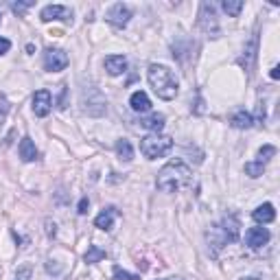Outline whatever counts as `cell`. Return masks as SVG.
Listing matches in <instances>:
<instances>
[{
    "label": "cell",
    "mask_w": 280,
    "mask_h": 280,
    "mask_svg": "<svg viewBox=\"0 0 280 280\" xmlns=\"http://www.w3.org/2000/svg\"><path fill=\"white\" fill-rule=\"evenodd\" d=\"M114 280H140V276L129 274V271H125L123 267L116 265V267H114Z\"/></svg>",
    "instance_id": "obj_26"
},
{
    "label": "cell",
    "mask_w": 280,
    "mask_h": 280,
    "mask_svg": "<svg viewBox=\"0 0 280 280\" xmlns=\"http://www.w3.org/2000/svg\"><path fill=\"white\" fill-rule=\"evenodd\" d=\"M252 219L256 223H271L276 219V210H274V204H261L259 208L252 212Z\"/></svg>",
    "instance_id": "obj_15"
},
{
    "label": "cell",
    "mask_w": 280,
    "mask_h": 280,
    "mask_svg": "<svg viewBox=\"0 0 280 280\" xmlns=\"http://www.w3.org/2000/svg\"><path fill=\"white\" fill-rule=\"evenodd\" d=\"M116 153H119V158L123 162H129V160H134V147H131L129 140H116Z\"/></svg>",
    "instance_id": "obj_19"
},
{
    "label": "cell",
    "mask_w": 280,
    "mask_h": 280,
    "mask_svg": "<svg viewBox=\"0 0 280 280\" xmlns=\"http://www.w3.org/2000/svg\"><path fill=\"white\" fill-rule=\"evenodd\" d=\"M230 123H232V127H237V129H249L254 125V119L249 112H245V109H239V112L232 116Z\"/></svg>",
    "instance_id": "obj_18"
},
{
    "label": "cell",
    "mask_w": 280,
    "mask_h": 280,
    "mask_svg": "<svg viewBox=\"0 0 280 280\" xmlns=\"http://www.w3.org/2000/svg\"><path fill=\"white\" fill-rule=\"evenodd\" d=\"M269 77H271V79H280V66H274V68H271Z\"/></svg>",
    "instance_id": "obj_33"
},
{
    "label": "cell",
    "mask_w": 280,
    "mask_h": 280,
    "mask_svg": "<svg viewBox=\"0 0 280 280\" xmlns=\"http://www.w3.org/2000/svg\"><path fill=\"white\" fill-rule=\"evenodd\" d=\"M241 280H259V278H254V276H249V278H241Z\"/></svg>",
    "instance_id": "obj_34"
},
{
    "label": "cell",
    "mask_w": 280,
    "mask_h": 280,
    "mask_svg": "<svg viewBox=\"0 0 280 280\" xmlns=\"http://www.w3.org/2000/svg\"><path fill=\"white\" fill-rule=\"evenodd\" d=\"M105 20L112 26H116V29H125L129 24V20H131V9L127 5H123V3H116V5H112L107 9Z\"/></svg>",
    "instance_id": "obj_6"
},
{
    "label": "cell",
    "mask_w": 280,
    "mask_h": 280,
    "mask_svg": "<svg viewBox=\"0 0 280 280\" xmlns=\"http://www.w3.org/2000/svg\"><path fill=\"white\" fill-rule=\"evenodd\" d=\"M60 109L66 107V86H62V97H60V105H57Z\"/></svg>",
    "instance_id": "obj_31"
},
{
    "label": "cell",
    "mask_w": 280,
    "mask_h": 280,
    "mask_svg": "<svg viewBox=\"0 0 280 280\" xmlns=\"http://www.w3.org/2000/svg\"><path fill=\"white\" fill-rule=\"evenodd\" d=\"M190 180H193L190 166L182 160H173V162H169V164L162 166L156 184H158V188L162 190V193H178L180 188L188 186Z\"/></svg>",
    "instance_id": "obj_1"
},
{
    "label": "cell",
    "mask_w": 280,
    "mask_h": 280,
    "mask_svg": "<svg viewBox=\"0 0 280 280\" xmlns=\"http://www.w3.org/2000/svg\"><path fill=\"white\" fill-rule=\"evenodd\" d=\"M31 276H33V267H31V265H22V267L16 269L13 280H31Z\"/></svg>",
    "instance_id": "obj_25"
},
{
    "label": "cell",
    "mask_w": 280,
    "mask_h": 280,
    "mask_svg": "<svg viewBox=\"0 0 280 280\" xmlns=\"http://www.w3.org/2000/svg\"><path fill=\"white\" fill-rule=\"evenodd\" d=\"M103 66H105V70L112 77H119V75H123V72L127 70V57H125V55H109V57H105Z\"/></svg>",
    "instance_id": "obj_12"
},
{
    "label": "cell",
    "mask_w": 280,
    "mask_h": 280,
    "mask_svg": "<svg viewBox=\"0 0 280 280\" xmlns=\"http://www.w3.org/2000/svg\"><path fill=\"white\" fill-rule=\"evenodd\" d=\"M42 22H53V20H64V22H72V11L64 5H48L44 7L40 13Z\"/></svg>",
    "instance_id": "obj_10"
},
{
    "label": "cell",
    "mask_w": 280,
    "mask_h": 280,
    "mask_svg": "<svg viewBox=\"0 0 280 280\" xmlns=\"http://www.w3.org/2000/svg\"><path fill=\"white\" fill-rule=\"evenodd\" d=\"M68 64L70 60L62 48H46V53H44V68L48 72H62Z\"/></svg>",
    "instance_id": "obj_7"
},
{
    "label": "cell",
    "mask_w": 280,
    "mask_h": 280,
    "mask_svg": "<svg viewBox=\"0 0 280 280\" xmlns=\"http://www.w3.org/2000/svg\"><path fill=\"white\" fill-rule=\"evenodd\" d=\"M200 29L206 35H210V38H219V33H221L219 20H217V7L208 3V0L202 3L200 7Z\"/></svg>",
    "instance_id": "obj_5"
},
{
    "label": "cell",
    "mask_w": 280,
    "mask_h": 280,
    "mask_svg": "<svg viewBox=\"0 0 280 280\" xmlns=\"http://www.w3.org/2000/svg\"><path fill=\"white\" fill-rule=\"evenodd\" d=\"M50 107H53V97H50L48 90H38L33 94V114L40 116V119H46L50 114Z\"/></svg>",
    "instance_id": "obj_9"
},
{
    "label": "cell",
    "mask_w": 280,
    "mask_h": 280,
    "mask_svg": "<svg viewBox=\"0 0 280 280\" xmlns=\"http://www.w3.org/2000/svg\"><path fill=\"white\" fill-rule=\"evenodd\" d=\"M103 259H105V249H101L99 245H90V247H88V252H86V256H83L86 263H99Z\"/></svg>",
    "instance_id": "obj_21"
},
{
    "label": "cell",
    "mask_w": 280,
    "mask_h": 280,
    "mask_svg": "<svg viewBox=\"0 0 280 280\" xmlns=\"http://www.w3.org/2000/svg\"><path fill=\"white\" fill-rule=\"evenodd\" d=\"M221 9H223L228 16L237 18L243 9V0H223V3H221Z\"/></svg>",
    "instance_id": "obj_20"
},
{
    "label": "cell",
    "mask_w": 280,
    "mask_h": 280,
    "mask_svg": "<svg viewBox=\"0 0 280 280\" xmlns=\"http://www.w3.org/2000/svg\"><path fill=\"white\" fill-rule=\"evenodd\" d=\"M129 105H131V109H134V112H138V114H147V112L151 109V99L147 97V92L136 90V92L129 97Z\"/></svg>",
    "instance_id": "obj_13"
},
{
    "label": "cell",
    "mask_w": 280,
    "mask_h": 280,
    "mask_svg": "<svg viewBox=\"0 0 280 280\" xmlns=\"http://www.w3.org/2000/svg\"><path fill=\"white\" fill-rule=\"evenodd\" d=\"M256 44H259V38L254 35V38L249 40L247 48H245V55H247V60H249V62H247V70L252 68V66H254V60H256Z\"/></svg>",
    "instance_id": "obj_23"
},
{
    "label": "cell",
    "mask_w": 280,
    "mask_h": 280,
    "mask_svg": "<svg viewBox=\"0 0 280 280\" xmlns=\"http://www.w3.org/2000/svg\"><path fill=\"white\" fill-rule=\"evenodd\" d=\"M116 215H119V212H116V208H114V206H109V208L101 210L99 215H97V219H94V226H97L99 230H112Z\"/></svg>",
    "instance_id": "obj_14"
},
{
    "label": "cell",
    "mask_w": 280,
    "mask_h": 280,
    "mask_svg": "<svg viewBox=\"0 0 280 280\" xmlns=\"http://www.w3.org/2000/svg\"><path fill=\"white\" fill-rule=\"evenodd\" d=\"M173 149V138L171 136H162V134H151L140 140V151L147 160H158L164 158L166 153H171Z\"/></svg>",
    "instance_id": "obj_3"
},
{
    "label": "cell",
    "mask_w": 280,
    "mask_h": 280,
    "mask_svg": "<svg viewBox=\"0 0 280 280\" xmlns=\"http://www.w3.org/2000/svg\"><path fill=\"white\" fill-rule=\"evenodd\" d=\"M269 239H271V234H269L267 228H249L245 232V243H247V247H252V249L267 245Z\"/></svg>",
    "instance_id": "obj_11"
},
{
    "label": "cell",
    "mask_w": 280,
    "mask_h": 280,
    "mask_svg": "<svg viewBox=\"0 0 280 280\" xmlns=\"http://www.w3.org/2000/svg\"><path fill=\"white\" fill-rule=\"evenodd\" d=\"M219 228V232H221V237H223L226 243H234V241H239V219L234 217V215H226L223 219H221V223H217Z\"/></svg>",
    "instance_id": "obj_8"
},
{
    "label": "cell",
    "mask_w": 280,
    "mask_h": 280,
    "mask_svg": "<svg viewBox=\"0 0 280 280\" xmlns=\"http://www.w3.org/2000/svg\"><path fill=\"white\" fill-rule=\"evenodd\" d=\"M162 280H182V278H175V276H173V278H162Z\"/></svg>",
    "instance_id": "obj_35"
},
{
    "label": "cell",
    "mask_w": 280,
    "mask_h": 280,
    "mask_svg": "<svg viewBox=\"0 0 280 280\" xmlns=\"http://www.w3.org/2000/svg\"><path fill=\"white\" fill-rule=\"evenodd\" d=\"M18 153H20V158L24 160V162H33V160H38V149H35V143L29 136H24L20 140V145H18Z\"/></svg>",
    "instance_id": "obj_16"
},
{
    "label": "cell",
    "mask_w": 280,
    "mask_h": 280,
    "mask_svg": "<svg viewBox=\"0 0 280 280\" xmlns=\"http://www.w3.org/2000/svg\"><path fill=\"white\" fill-rule=\"evenodd\" d=\"M147 79H149L153 92H156L160 99L173 101L175 97H178L180 83H178L175 75L166 68V66H162V64H151L149 70H147Z\"/></svg>",
    "instance_id": "obj_2"
},
{
    "label": "cell",
    "mask_w": 280,
    "mask_h": 280,
    "mask_svg": "<svg viewBox=\"0 0 280 280\" xmlns=\"http://www.w3.org/2000/svg\"><path fill=\"white\" fill-rule=\"evenodd\" d=\"M88 206H90V202H88L86 197H83V200L79 202V206H77V212H79V215H86V212H88Z\"/></svg>",
    "instance_id": "obj_30"
},
{
    "label": "cell",
    "mask_w": 280,
    "mask_h": 280,
    "mask_svg": "<svg viewBox=\"0 0 280 280\" xmlns=\"http://www.w3.org/2000/svg\"><path fill=\"white\" fill-rule=\"evenodd\" d=\"M81 109L88 116H103L107 109V101L97 86H83L81 90Z\"/></svg>",
    "instance_id": "obj_4"
},
{
    "label": "cell",
    "mask_w": 280,
    "mask_h": 280,
    "mask_svg": "<svg viewBox=\"0 0 280 280\" xmlns=\"http://www.w3.org/2000/svg\"><path fill=\"white\" fill-rule=\"evenodd\" d=\"M263 171H265V166L259 164V162H247L245 164V173L249 175V178H261Z\"/></svg>",
    "instance_id": "obj_24"
},
{
    "label": "cell",
    "mask_w": 280,
    "mask_h": 280,
    "mask_svg": "<svg viewBox=\"0 0 280 280\" xmlns=\"http://www.w3.org/2000/svg\"><path fill=\"white\" fill-rule=\"evenodd\" d=\"M164 114H151V116H147V119H140V127H145V129H149L153 131V134H158V131L164 129Z\"/></svg>",
    "instance_id": "obj_17"
},
{
    "label": "cell",
    "mask_w": 280,
    "mask_h": 280,
    "mask_svg": "<svg viewBox=\"0 0 280 280\" xmlns=\"http://www.w3.org/2000/svg\"><path fill=\"white\" fill-rule=\"evenodd\" d=\"M274 156H276V147H274V145H263L261 149H259V160H256V162L265 166Z\"/></svg>",
    "instance_id": "obj_22"
},
{
    "label": "cell",
    "mask_w": 280,
    "mask_h": 280,
    "mask_svg": "<svg viewBox=\"0 0 280 280\" xmlns=\"http://www.w3.org/2000/svg\"><path fill=\"white\" fill-rule=\"evenodd\" d=\"M7 112H9V101H7V99H0V123L5 121Z\"/></svg>",
    "instance_id": "obj_28"
},
{
    "label": "cell",
    "mask_w": 280,
    "mask_h": 280,
    "mask_svg": "<svg viewBox=\"0 0 280 280\" xmlns=\"http://www.w3.org/2000/svg\"><path fill=\"white\" fill-rule=\"evenodd\" d=\"M55 228H57L55 223H50V221H46V232H48V237H55V232H57Z\"/></svg>",
    "instance_id": "obj_32"
},
{
    "label": "cell",
    "mask_w": 280,
    "mask_h": 280,
    "mask_svg": "<svg viewBox=\"0 0 280 280\" xmlns=\"http://www.w3.org/2000/svg\"><path fill=\"white\" fill-rule=\"evenodd\" d=\"M9 48H11V42L7 38H0V55H7L9 53Z\"/></svg>",
    "instance_id": "obj_29"
},
{
    "label": "cell",
    "mask_w": 280,
    "mask_h": 280,
    "mask_svg": "<svg viewBox=\"0 0 280 280\" xmlns=\"http://www.w3.org/2000/svg\"><path fill=\"white\" fill-rule=\"evenodd\" d=\"M31 7H33V3H31V0H26V3H13L11 9L16 13H24L26 9H31Z\"/></svg>",
    "instance_id": "obj_27"
}]
</instances>
